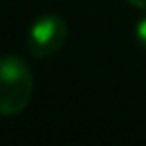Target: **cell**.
I'll return each mask as SVG.
<instances>
[{"label":"cell","mask_w":146,"mask_h":146,"mask_svg":"<svg viewBox=\"0 0 146 146\" xmlns=\"http://www.w3.org/2000/svg\"><path fill=\"white\" fill-rule=\"evenodd\" d=\"M34 90V76L28 64L12 54L0 56V116L20 114Z\"/></svg>","instance_id":"6da1fadb"},{"label":"cell","mask_w":146,"mask_h":146,"mask_svg":"<svg viewBox=\"0 0 146 146\" xmlns=\"http://www.w3.org/2000/svg\"><path fill=\"white\" fill-rule=\"evenodd\" d=\"M134 36H136L138 44L146 48V16H144V18H140V20H138V24L134 26Z\"/></svg>","instance_id":"3957f363"},{"label":"cell","mask_w":146,"mask_h":146,"mask_svg":"<svg viewBox=\"0 0 146 146\" xmlns=\"http://www.w3.org/2000/svg\"><path fill=\"white\" fill-rule=\"evenodd\" d=\"M128 2L136 8H146V0H128Z\"/></svg>","instance_id":"277c9868"},{"label":"cell","mask_w":146,"mask_h":146,"mask_svg":"<svg viewBox=\"0 0 146 146\" xmlns=\"http://www.w3.org/2000/svg\"><path fill=\"white\" fill-rule=\"evenodd\" d=\"M68 38V26L58 14H42L38 16L26 36V48L34 58H44L56 54Z\"/></svg>","instance_id":"7a4b0ae2"}]
</instances>
